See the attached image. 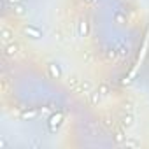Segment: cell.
I'll return each mask as SVG.
<instances>
[{
    "label": "cell",
    "mask_w": 149,
    "mask_h": 149,
    "mask_svg": "<svg viewBox=\"0 0 149 149\" xmlns=\"http://www.w3.org/2000/svg\"><path fill=\"white\" fill-rule=\"evenodd\" d=\"M0 35H2L4 42H11V39H13V32L9 28H2V30H0Z\"/></svg>",
    "instance_id": "obj_10"
},
{
    "label": "cell",
    "mask_w": 149,
    "mask_h": 149,
    "mask_svg": "<svg viewBox=\"0 0 149 149\" xmlns=\"http://www.w3.org/2000/svg\"><path fill=\"white\" fill-rule=\"evenodd\" d=\"M97 91H98L102 97H107V93H109V86H107V84H100Z\"/></svg>",
    "instance_id": "obj_12"
},
{
    "label": "cell",
    "mask_w": 149,
    "mask_h": 149,
    "mask_svg": "<svg viewBox=\"0 0 149 149\" xmlns=\"http://www.w3.org/2000/svg\"><path fill=\"white\" fill-rule=\"evenodd\" d=\"M77 91H81V93H91V91H93V86H91L90 81H81Z\"/></svg>",
    "instance_id": "obj_8"
},
{
    "label": "cell",
    "mask_w": 149,
    "mask_h": 149,
    "mask_svg": "<svg viewBox=\"0 0 149 149\" xmlns=\"http://www.w3.org/2000/svg\"><path fill=\"white\" fill-rule=\"evenodd\" d=\"M121 123H123V126H125V128H132V126L135 125V118H133V114H132V112L125 114V116L121 118Z\"/></svg>",
    "instance_id": "obj_6"
},
{
    "label": "cell",
    "mask_w": 149,
    "mask_h": 149,
    "mask_svg": "<svg viewBox=\"0 0 149 149\" xmlns=\"http://www.w3.org/2000/svg\"><path fill=\"white\" fill-rule=\"evenodd\" d=\"M18 51H19V46L16 42H9L6 46V54L7 56H14V54H18Z\"/></svg>",
    "instance_id": "obj_7"
},
{
    "label": "cell",
    "mask_w": 149,
    "mask_h": 149,
    "mask_svg": "<svg viewBox=\"0 0 149 149\" xmlns=\"http://www.w3.org/2000/svg\"><path fill=\"white\" fill-rule=\"evenodd\" d=\"M104 97L98 93V91H91V102H93V105H97V104H100V100H102Z\"/></svg>",
    "instance_id": "obj_11"
},
{
    "label": "cell",
    "mask_w": 149,
    "mask_h": 149,
    "mask_svg": "<svg viewBox=\"0 0 149 149\" xmlns=\"http://www.w3.org/2000/svg\"><path fill=\"white\" fill-rule=\"evenodd\" d=\"M47 74H49L51 79H61L63 77V70H61V67L56 61H49L47 63Z\"/></svg>",
    "instance_id": "obj_3"
},
{
    "label": "cell",
    "mask_w": 149,
    "mask_h": 149,
    "mask_svg": "<svg viewBox=\"0 0 149 149\" xmlns=\"http://www.w3.org/2000/svg\"><path fill=\"white\" fill-rule=\"evenodd\" d=\"M114 21H116V23H119V25H123V23H126V18H125L123 14H119V13H118V14H114Z\"/></svg>",
    "instance_id": "obj_14"
},
{
    "label": "cell",
    "mask_w": 149,
    "mask_h": 149,
    "mask_svg": "<svg viewBox=\"0 0 149 149\" xmlns=\"http://www.w3.org/2000/svg\"><path fill=\"white\" fill-rule=\"evenodd\" d=\"M67 84H68L70 88H76V90H77L79 84H81V79H79L77 76H70V77L67 79Z\"/></svg>",
    "instance_id": "obj_9"
},
{
    "label": "cell",
    "mask_w": 149,
    "mask_h": 149,
    "mask_svg": "<svg viewBox=\"0 0 149 149\" xmlns=\"http://www.w3.org/2000/svg\"><path fill=\"white\" fill-rule=\"evenodd\" d=\"M37 116H39V111H37V109H26V111L21 112V118H23L25 121H32V119H35Z\"/></svg>",
    "instance_id": "obj_5"
},
{
    "label": "cell",
    "mask_w": 149,
    "mask_h": 149,
    "mask_svg": "<svg viewBox=\"0 0 149 149\" xmlns=\"http://www.w3.org/2000/svg\"><path fill=\"white\" fill-rule=\"evenodd\" d=\"M126 147H139V142L137 140H133V139H125V142H123Z\"/></svg>",
    "instance_id": "obj_13"
},
{
    "label": "cell",
    "mask_w": 149,
    "mask_h": 149,
    "mask_svg": "<svg viewBox=\"0 0 149 149\" xmlns=\"http://www.w3.org/2000/svg\"><path fill=\"white\" fill-rule=\"evenodd\" d=\"M88 32H90V25H88V21H86V19H81V21L77 23V35H79V37H86Z\"/></svg>",
    "instance_id": "obj_4"
},
{
    "label": "cell",
    "mask_w": 149,
    "mask_h": 149,
    "mask_svg": "<svg viewBox=\"0 0 149 149\" xmlns=\"http://www.w3.org/2000/svg\"><path fill=\"white\" fill-rule=\"evenodd\" d=\"M63 119H65L63 112H53V114L47 118V121H46L47 132H49V133H56V132L60 130V126L63 125Z\"/></svg>",
    "instance_id": "obj_1"
},
{
    "label": "cell",
    "mask_w": 149,
    "mask_h": 149,
    "mask_svg": "<svg viewBox=\"0 0 149 149\" xmlns=\"http://www.w3.org/2000/svg\"><path fill=\"white\" fill-rule=\"evenodd\" d=\"M7 2H11V4H19L21 0H7Z\"/></svg>",
    "instance_id": "obj_15"
},
{
    "label": "cell",
    "mask_w": 149,
    "mask_h": 149,
    "mask_svg": "<svg viewBox=\"0 0 149 149\" xmlns=\"http://www.w3.org/2000/svg\"><path fill=\"white\" fill-rule=\"evenodd\" d=\"M21 32H23V35H25V37H28V39H32V40H39V39H42V37H44V32H42L39 26L32 25V23L23 25Z\"/></svg>",
    "instance_id": "obj_2"
}]
</instances>
